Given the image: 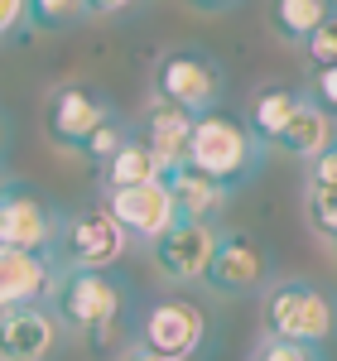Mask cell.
<instances>
[{"mask_svg":"<svg viewBox=\"0 0 337 361\" xmlns=\"http://www.w3.org/2000/svg\"><path fill=\"white\" fill-rule=\"evenodd\" d=\"M25 15L39 29H73L82 20V0H25Z\"/></svg>","mask_w":337,"mask_h":361,"instance_id":"20","label":"cell"},{"mask_svg":"<svg viewBox=\"0 0 337 361\" xmlns=\"http://www.w3.org/2000/svg\"><path fill=\"white\" fill-rule=\"evenodd\" d=\"M154 97L183 106L188 116H202L222 102V68L197 49H173L154 63Z\"/></svg>","mask_w":337,"mask_h":361,"instance_id":"6","label":"cell"},{"mask_svg":"<svg viewBox=\"0 0 337 361\" xmlns=\"http://www.w3.org/2000/svg\"><path fill=\"white\" fill-rule=\"evenodd\" d=\"M304 54L313 68H337V10L304 39Z\"/></svg>","mask_w":337,"mask_h":361,"instance_id":"22","label":"cell"},{"mask_svg":"<svg viewBox=\"0 0 337 361\" xmlns=\"http://www.w3.org/2000/svg\"><path fill=\"white\" fill-rule=\"evenodd\" d=\"M125 135H130V130H125V121H121V116H106V121L92 130V140L82 145V154H87V159H92L97 169H102V164H106V159L116 154V149L125 145Z\"/></svg>","mask_w":337,"mask_h":361,"instance_id":"21","label":"cell"},{"mask_svg":"<svg viewBox=\"0 0 337 361\" xmlns=\"http://www.w3.org/2000/svg\"><path fill=\"white\" fill-rule=\"evenodd\" d=\"M207 342V313L197 299L188 294H164L145 308L140 328H135V347L154 352V357H173V361H193L197 347Z\"/></svg>","mask_w":337,"mask_h":361,"instance_id":"4","label":"cell"},{"mask_svg":"<svg viewBox=\"0 0 337 361\" xmlns=\"http://www.w3.org/2000/svg\"><path fill=\"white\" fill-rule=\"evenodd\" d=\"M294 102H299V92H289V87H260L251 97V111H246V126H251V135L260 145H275L284 130V121L294 111Z\"/></svg>","mask_w":337,"mask_h":361,"instance_id":"18","label":"cell"},{"mask_svg":"<svg viewBox=\"0 0 337 361\" xmlns=\"http://www.w3.org/2000/svg\"><path fill=\"white\" fill-rule=\"evenodd\" d=\"M135 0H82L87 15H121V10H130Z\"/></svg>","mask_w":337,"mask_h":361,"instance_id":"28","label":"cell"},{"mask_svg":"<svg viewBox=\"0 0 337 361\" xmlns=\"http://www.w3.org/2000/svg\"><path fill=\"white\" fill-rule=\"evenodd\" d=\"M260 159H265V145L251 135V126H246L241 116L222 111V106L193 116L183 164H193L197 173H207L212 183H222L226 193H236L241 183H251Z\"/></svg>","mask_w":337,"mask_h":361,"instance_id":"1","label":"cell"},{"mask_svg":"<svg viewBox=\"0 0 337 361\" xmlns=\"http://www.w3.org/2000/svg\"><path fill=\"white\" fill-rule=\"evenodd\" d=\"M102 207L116 217V226H121L130 241H159L168 226L178 222L164 178H159V183H135V188H106V202H102Z\"/></svg>","mask_w":337,"mask_h":361,"instance_id":"11","label":"cell"},{"mask_svg":"<svg viewBox=\"0 0 337 361\" xmlns=\"http://www.w3.org/2000/svg\"><path fill=\"white\" fill-rule=\"evenodd\" d=\"M58 323L49 304H20L0 313V361H49L58 347Z\"/></svg>","mask_w":337,"mask_h":361,"instance_id":"12","label":"cell"},{"mask_svg":"<svg viewBox=\"0 0 337 361\" xmlns=\"http://www.w3.org/2000/svg\"><path fill=\"white\" fill-rule=\"evenodd\" d=\"M251 361H323V357H318V347H299V342H275V337H265Z\"/></svg>","mask_w":337,"mask_h":361,"instance_id":"25","label":"cell"},{"mask_svg":"<svg viewBox=\"0 0 337 361\" xmlns=\"http://www.w3.org/2000/svg\"><path fill=\"white\" fill-rule=\"evenodd\" d=\"M333 250H337V236H333Z\"/></svg>","mask_w":337,"mask_h":361,"instance_id":"33","label":"cell"},{"mask_svg":"<svg viewBox=\"0 0 337 361\" xmlns=\"http://www.w3.org/2000/svg\"><path fill=\"white\" fill-rule=\"evenodd\" d=\"M130 236L116 226V217L106 207H82V212H63L58 222V241L54 250L63 255L68 270H111L125 255Z\"/></svg>","mask_w":337,"mask_h":361,"instance_id":"5","label":"cell"},{"mask_svg":"<svg viewBox=\"0 0 337 361\" xmlns=\"http://www.w3.org/2000/svg\"><path fill=\"white\" fill-rule=\"evenodd\" d=\"M217 236H222V231H217L212 222L178 217V222L168 226L159 241H149L159 275H164L168 284H193V279H202V275H207L212 250H217Z\"/></svg>","mask_w":337,"mask_h":361,"instance_id":"10","label":"cell"},{"mask_svg":"<svg viewBox=\"0 0 337 361\" xmlns=\"http://www.w3.org/2000/svg\"><path fill=\"white\" fill-rule=\"evenodd\" d=\"M333 140H337L333 116L323 111V106H318L313 97H299L275 145H280L284 154H294V159H313V154H318L323 145H333Z\"/></svg>","mask_w":337,"mask_h":361,"instance_id":"16","label":"cell"},{"mask_svg":"<svg viewBox=\"0 0 337 361\" xmlns=\"http://www.w3.org/2000/svg\"><path fill=\"white\" fill-rule=\"evenodd\" d=\"M260 318H265V337L299 342V347H323L337 333L333 294L309 284V279H275V284H265Z\"/></svg>","mask_w":337,"mask_h":361,"instance_id":"2","label":"cell"},{"mask_svg":"<svg viewBox=\"0 0 337 361\" xmlns=\"http://www.w3.org/2000/svg\"><path fill=\"white\" fill-rule=\"evenodd\" d=\"M0 145H5V121H0Z\"/></svg>","mask_w":337,"mask_h":361,"instance_id":"31","label":"cell"},{"mask_svg":"<svg viewBox=\"0 0 337 361\" xmlns=\"http://www.w3.org/2000/svg\"><path fill=\"white\" fill-rule=\"evenodd\" d=\"M49 313L87 337L116 333V323L125 313V289L106 270H58L54 294H49Z\"/></svg>","mask_w":337,"mask_h":361,"instance_id":"3","label":"cell"},{"mask_svg":"<svg viewBox=\"0 0 337 361\" xmlns=\"http://www.w3.org/2000/svg\"><path fill=\"white\" fill-rule=\"evenodd\" d=\"M202 284L217 294V299H236V294H255L270 284V260L251 231H222L217 250L207 260V275Z\"/></svg>","mask_w":337,"mask_h":361,"instance_id":"8","label":"cell"},{"mask_svg":"<svg viewBox=\"0 0 337 361\" xmlns=\"http://www.w3.org/2000/svg\"><path fill=\"white\" fill-rule=\"evenodd\" d=\"M58 222H63V212L39 188H29V183H5L0 188V246L54 255Z\"/></svg>","mask_w":337,"mask_h":361,"instance_id":"7","label":"cell"},{"mask_svg":"<svg viewBox=\"0 0 337 361\" xmlns=\"http://www.w3.org/2000/svg\"><path fill=\"white\" fill-rule=\"evenodd\" d=\"M328 15H333V0H270V29L289 44H304Z\"/></svg>","mask_w":337,"mask_h":361,"instance_id":"19","label":"cell"},{"mask_svg":"<svg viewBox=\"0 0 337 361\" xmlns=\"http://www.w3.org/2000/svg\"><path fill=\"white\" fill-rule=\"evenodd\" d=\"M20 20H25V0H0V34H10Z\"/></svg>","mask_w":337,"mask_h":361,"instance_id":"27","label":"cell"},{"mask_svg":"<svg viewBox=\"0 0 337 361\" xmlns=\"http://www.w3.org/2000/svg\"><path fill=\"white\" fill-rule=\"evenodd\" d=\"M54 279H58L54 255L0 246V313L5 308H20V304H44L54 294Z\"/></svg>","mask_w":337,"mask_h":361,"instance_id":"13","label":"cell"},{"mask_svg":"<svg viewBox=\"0 0 337 361\" xmlns=\"http://www.w3.org/2000/svg\"><path fill=\"white\" fill-rule=\"evenodd\" d=\"M159 178H164V164L154 159V149L140 135H125V145L102 164L106 188H135V183H159Z\"/></svg>","mask_w":337,"mask_h":361,"instance_id":"17","label":"cell"},{"mask_svg":"<svg viewBox=\"0 0 337 361\" xmlns=\"http://www.w3.org/2000/svg\"><path fill=\"white\" fill-rule=\"evenodd\" d=\"M188 130H193V116L183 111V106H173V102H149L140 116V140L154 149V159L164 169L183 164V149H188Z\"/></svg>","mask_w":337,"mask_h":361,"instance_id":"14","label":"cell"},{"mask_svg":"<svg viewBox=\"0 0 337 361\" xmlns=\"http://www.w3.org/2000/svg\"><path fill=\"white\" fill-rule=\"evenodd\" d=\"M193 10H202V15H222V10H231V5H241V0H188Z\"/></svg>","mask_w":337,"mask_h":361,"instance_id":"29","label":"cell"},{"mask_svg":"<svg viewBox=\"0 0 337 361\" xmlns=\"http://www.w3.org/2000/svg\"><path fill=\"white\" fill-rule=\"evenodd\" d=\"M164 188H168V197H173V212H178V217H193V222H212L226 207V197H231L222 183H212V178L197 173L193 164L164 169Z\"/></svg>","mask_w":337,"mask_h":361,"instance_id":"15","label":"cell"},{"mask_svg":"<svg viewBox=\"0 0 337 361\" xmlns=\"http://www.w3.org/2000/svg\"><path fill=\"white\" fill-rule=\"evenodd\" d=\"M106 116H116V111H111V102H106L97 87L68 82V87H58L54 97H49L44 126H49V140H54L58 149H73V154H82V145L92 140V130H97Z\"/></svg>","mask_w":337,"mask_h":361,"instance_id":"9","label":"cell"},{"mask_svg":"<svg viewBox=\"0 0 337 361\" xmlns=\"http://www.w3.org/2000/svg\"><path fill=\"white\" fill-rule=\"evenodd\" d=\"M5 183H10V178H5V173H0V188H5Z\"/></svg>","mask_w":337,"mask_h":361,"instance_id":"32","label":"cell"},{"mask_svg":"<svg viewBox=\"0 0 337 361\" xmlns=\"http://www.w3.org/2000/svg\"><path fill=\"white\" fill-rule=\"evenodd\" d=\"M121 361H173V357H154V352H140V347H130Z\"/></svg>","mask_w":337,"mask_h":361,"instance_id":"30","label":"cell"},{"mask_svg":"<svg viewBox=\"0 0 337 361\" xmlns=\"http://www.w3.org/2000/svg\"><path fill=\"white\" fill-rule=\"evenodd\" d=\"M323 188H337V140L309 159V193H323Z\"/></svg>","mask_w":337,"mask_h":361,"instance_id":"24","label":"cell"},{"mask_svg":"<svg viewBox=\"0 0 337 361\" xmlns=\"http://www.w3.org/2000/svg\"><path fill=\"white\" fill-rule=\"evenodd\" d=\"M313 102L328 116H337V68H313Z\"/></svg>","mask_w":337,"mask_h":361,"instance_id":"26","label":"cell"},{"mask_svg":"<svg viewBox=\"0 0 337 361\" xmlns=\"http://www.w3.org/2000/svg\"><path fill=\"white\" fill-rule=\"evenodd\" d=\"M304 212H309V226L318 236H337V188H323V193H304Z\"/></svg>","mask_w":337,"mask_h":361,"instance_id":"23","label":"cell"}]
</instances>
